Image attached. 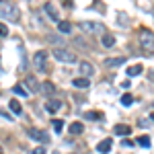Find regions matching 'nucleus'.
Returning a JSON list of instances; mask_svg holds the SVG:
<instances>
[{
  "mask_svg": "<svg viewBox=\"0 0 154 154\" xmlns=\"http://www.w3.org/2000/svg\"><path fill=\"white\" fill-rule=\"evenodd\" d=\"M0 19H6L11 23H17L21 19V12H19V6H14L8 0H0Z\"/></svg>",
  "mask_w": 154,
  "mask_h": 154,
  "instance_id": "obj_1",
  "label": "nucleus"
},
{
  "mask_svg": "<svg viewBox=\"0 0 154 154\" xmlns=\"http://www.w3.org/2000/svg\"><path fill=\"white\" fill-rule=\"evenodd\" d=\"M51 56L58 60V62H64V64H74L76 62V56L72 51H68V49H64V48H54L51 49Z\"/></svg>",
  "mask_w": 154,
  "mask_h": 154,
  "instance_id": "obj_2",
  "label": "nucleus"
},
{
  "mask_svg": "<svg viewBox=\"0 0 154 154\" xmlns=\"http://www.w3.org/2000/svg\"><path fill=\"white\" fill-rule=\"evenodd\" d=\"M33 66H35L39 72H45V70H48V51L39 49L35 56H33Z\"/></svg>",
  "mask_w": 154,
  "mask_h": 154,
  "instance_id": "obj_3",
  "label": "nucleus"
},
{
  "mask_svg": "<svg viewBox=\"0 0 154 154\" xmlns=\"http://www.w3.org/2000/svg\"><path fill=\"white\" fill-rule=\"evenodd\" d=\"M80 29H82L84 33H93V35H95V33H101V35H103V33H107L105 27H103L101 23H95V21H86V23H80Z\"/></svg>",
  "mask_w": 154,
  "mask_h": 154,
  "instance_id": "obj_4",
  "label": "nucleus"
},
{
  "mask_svg": "<svg viewBox=\"0 0 154 154\" xmlns=\"http://www.w3.org/2000/svg\"><path fill=\"white\" fill-rule=\"evenodd\" d=\"M140 45H142V49L146 54H154V37L144 31L142 37H140Z\"/></svg>",
  "mask_w": 154,
  "mask_h": 154,
  "instance_id": "obj_5",
  "label": "nucleus"
},
{
  "mask_svg": "<svg viewBox=\"0 0 154 154\" xmlns=\"http://www.w3.org/2000/svg\"><path fill=\"white\" fill-rule=\"evenodd\" d=\"M27 134L33 138V140H37V142H41V144H48L49 142V136L45 134V131H41V130H35V128H29L27 130Z\"/></svg>",
  "mask_w": 154,
  "mask_h": 154,
  "instance_id": "obj_6",
  "label": "nucleus"
},
{
  "mask_svg": "<svg viewBox=\"0 0 154 154\" xmlns=\"http://www.w3.org/2000/svg\"><path fill=\"white\" fill-rule=\"evenodd\" d=\"M25 88H29V93H41V84L37 82L35 76H27L25 78Z\"/></svg>",
  "mask_w": 154,
  "mask_h": 154,
  "instance_id": "obj_7",
  "label": "nucleus"
},
{
  "mask_svg": "<svg viewBox=\"0 0 154 154\" xmlns=\"http://www.w3.org/2000/svg\"><path fill=\"white\" fill-rule=\"evenodd\" d=\"M62 105H64V103H62L60 99H49L48 103H45V111H48V113H58L60 109H62Z\"/></svg>",
  "mask_w": 154,
  "mask_h": 154,
  "instance_id": "obj_8",
  "label": "nucleus"
},
{
  "mask_svg": "<svg viewBox=\"0 0 154 154\" xmlns=\"http://www.w3.org/2000/svg\"><path fill=\"white\" fill-rule=\"evenodd\" d=\"M125 64V56H117V58H107L105 60V68H115V66H121Z\"/></svg>",
  "mask_w": 154,
  "mask_h": 154,
  "instance_id": "obj_9",
  "label": "nucleus"
},
{
  "mask_svg": "<svg viewBox=\"0 0 154 154\" xmlns=\"http://www.w3.org/2000/svg\"><path fill=\"white\" fill-rule=\"evenodd\" d=\"M111 146H113V140H111V138H105L103 142L97 144V150H99L101 154H107L109 150H111Z\"/></svg>",
  "mask_w": 154,
  "mask_h": 154,
  "instance_id": "obj_10",
  "label": "nucleus"
},
{
  "mask_svg": "<svg viewBox=\"0 0 154 154\" xmlns=\"http://www.w3.org/2000/svg\"><path fill=\"white\" fill-rule=\"evenodd\" d=\"M80 72H82L86 78H91V76L95 74V66H93L91 62H80Z\"/></svg>",
  "mask_w": 154,
  "mask_h": 154,
  "instance_id": "obj_11",
  "label": "nucleus"
},
{
  "mask_svg": "<svg viewBox=\"0 0 154 154\" xmlns=\"http://www.w3.org/2000/svg\"><path fill=\"white\" fill-rule=\"evenodd\" d=\"M101 45L103 48H113L115 45V37L111 35V33H103L101 35Z\"/></svg>",
  "mask_w": 154,
  "mask_h": 154,
  "instance_id": "obj_12",
  "label": "nucleus"
},
{
  "mask_svg": "<svg viewBox=\"0 0 154 154\" xmlns=\"http://www.w3.org/2000/svg\"><path fill=\"white\" fill-rule=\"evenodd\" d=\"M113 131H115L117 136H130L131 128H130V125H123V123H117V125L113 128Z\"/></svg>",
  "mask_w": 154,
  "mask_h": 154,
  "instance_id": "obj_13",
  "label": "nucleus"
},
{
  "mask_svg": "<svg viewBox=\"0 0 154 154\" xmlns=\"http://www.w3.org/2000/svg\"><path fill=\"white\" fill-rule=\"evenodd\" d=\"M41 93H43V95H54V93H56V86H54V82H49V80H45V82L41 84Z\"/></svg>",
  "mask_w": 154,
  "mask_h": 154,
  "instance_id": "obj_14",
  "label": "nucleus"
},
{
  "mask_svg": "<svg viewBox=\"0 0 154 154\" xmlns=\"http://www.w3.org/2000/svg\"><path fill=\"white\" fill-rule=\"evenodd\" d=\"M8 107H11V111L14 115H23V107H21V103H19L17 99H12L11 103H8Z\"/></svg>",
  "mask_w": 154,
  "mask_h": 154,
  "instance_id": "obj_15",
  "label": "nucleus"
},
{
  "mask_svg": "<svg viewBox=\"0 0 154 154\" xmlns=\"http://www.w3.org/2000/svg\"><path fill=\"white\" fill-rule=\"evenodd\" d=\"M84 131V125L80 123V121H74V123H70V136L74 134V136H78V134H82Z\"/></svg>",
  "mask_w": 154,
  "mask_h": 154,
  "instance_id": "obj_16",
  "label": "nucleus"
},
{
  "mask_svg": "<svg viewBox=\"0 0 154 154\" xmlns=\"http://www.w3.org/2000/svg\"><path fill=\"white\" fill-rule=\"evenodd\" d=\"M72 84L78 86V88H88V86H91V80H88V78H74Z\"/></svg>",
  "mask_w": 154,
  "mask_h": 154,
  "instance_id": "obj_17",
  "label": "nucleus"
},
{
  "mask_svg": "<svg viewBox=\"0 0 154 154\" xmlns=\"http://www.w3.org/2000/svg\"><path fill=\"white\" fill-rule=\"evenodd\" d=\"M142 72H144L142 64H134V66H130V68H128V74H130V76H140Z\"/></svg>",
  "mask_w": 154,
  "mask_h": 154,
  "instance_id": "obj_18",
  "label": "nucleus"
},
{
  "mask_svg": "<svg viewBox=\"0 0 154 154\" xmlns=\"http://www.w3.org/2000/svg\"><path fill=\"white\" fill-rule=\"evenodd\" d=\"M45 11H48V14L49 17H51V21H56V23H58V11H56V8H54V4H45Z\"/></svg>",
  "mask_w": 154,
  "mask_h": 154,
  "instance_id": "obj_19",
  "label": "nucleus"
},
{
  "mask_svg": "<svg viewBox=\"0 0 154 154\" xmlns=\"http://www.w3.org/2000/svg\"><path fill=\"white\" fill-rule=\"evenodd\" d=\"M58 29L62 31V33H70V31H72V25L68 23V21H62V23H58Z\"/></svg>",
  "mask_w": 154,
  "mask_h": 154,
  "instance_id": "obj_20",
  "label": "nucleus"
},
{
  "mask_svg": "<svg viewBox=\"0 0 154 154\" xmlns=\"http://www.w3.org/2000/svg\"><path fill=\"white\" fill-rule=\"evenodd\" d=\"M131 103H134V97H131L130 93H125V95H121V105H123V107H130Z\"/></svg>",
  "mask_w": 154,
  "mask_h": 154,
  "instance_id": "obj_21",
  "label": "nucleus"
},
{
  "mask_svg": "<svg viewBox=\"0 0 154 154\" xmlns=\"http://www.w3.org/2000/svg\"><path fill=\"white\" fill-rule=\"evenodd\" d=\"M86 119H95V121H99V119H103V113H99V111H88L86 115H84Z\"/></svg>",
  "mask_w": 154,
  "mask_h": 154,
  "instance_id": "obj_22",
  "label": "nucleus"
},
{
  "mask_svg": "<svg viewBox=\"0 0 154 154\" xmlns=\"http://www.w3.org/2000/svg\"><path fill=\"white\" fill-rule=\"evenodd\" d=\"M12 91H14V95H21V97H27V95H29V91H25L23 84H17V86H14Z\"/></svg>",
  "mask_w": 154,
  "mask_h": 154,
  "instance_id": "obj_23",
  "label": "nucleus"
},
{
  "mask_svg": "<svg viewBox=\"0 0 154 154\" xmlns=\"http://www.w3.org/2000/svg\"><path fill=\"white\" fill-rule=\"evenodd\" d=\"M138 144H140L142 148H148V146H150V138H148V136H140V138H138Z\"/></svg>",
  "mask_w": 154,
  "mask_h": 154,
  "instance_id": "obj_24",
  "label": "nucleus"
},
{
  "mask_svg": "<svg viewBox=\"0 0 154 154\" xmlns=\"http://www.w3.org/2000/svg\"><path fill=\"white\" fill-rule=\"evenodd\" d=\"M51 123H54V130H56V134H60V131H62V128H64V121H62V119H54Z\"/></svg>",
  "mask_w": 154,
  "mask_h": 154,
  "instance_id": "obj_25",
  "label": "nucleus"
},
{
  "mask_svg": "<svg viewBox=\"0 0 154 154\" xmlns=\"http://www.w3.org/2000/svg\"><path fill=\"white\" fill-rule=\"evenodd\" d=\"M6 35H8V27L0 23V37H6Z\"/></svg>",
  "mask_w": 154,
  "mask_h": 154,
  "instance_id": "obj_26",
  "label": "nucleus"
},
{
  "mask_svg": "<svg viewBox=\"0 0 154 154\" xmlns=\"http://www.w3.org/2000/svg\"><path fill=\"white\" fill-rule=\"evenodd\" d=\"M31 154H45V150H43V148L39 146V148H35V150H33V152H31Z\"/></svg>",
  "mask_w": 154,
  "mask_h": 154,
  "instance_id": "obj_27",
  "label": "nucleus"
},
{
  "mask_svg": "<svg viewBox=\"0 0 154 154\" xmlns=\"http://www.w3.org/2000/svg\"><path fill=\"white\" fill-rule=\"evenodd\" d=\"M148 78H150V80L154 82V70H150V72H148Z\"/></svg>",
  "mask_w": 154,
  "mask_h": 154,
  "instance_id": "obj_28",
  "label": "nucleus"
},
{
  "mask_svg": "<svg viewBox=\"0 0 154 154\" xmlns=\"http://www.w3.org/2000/svg\"><path fill=\"white\" fill-rule=\"evenodd\" d=\"M150 119H152V121H154V113H152V115H150Z\"/></svg>",
  "mask_w": 154,
  "mask_h": 154,
  "instance_id": "obj_29",
  "label": "nucleus"
},
{
  "mask_svg": "<svg viewBox=\"0 0 154 154\" xmlns=\"http://www.w3.org/2000/svg\"><path fill=\"white\" fill-rule=\"evenodd\" d=\"M0 154H2V150H0Z\"/></svg>",
  "mask_w": 154,
  "mask_h": 154,
  "instance_id": "obj_30",
  "label": "nucleus"
}]
</instances>
